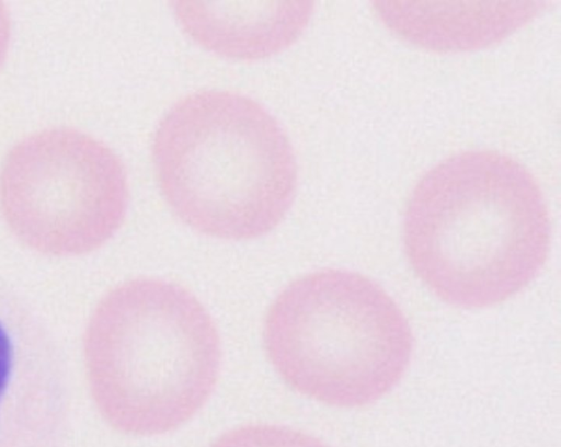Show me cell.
Returning <instances> with one entry per match:
<instances>
[{
    "label": "cell",
    "mask_w": 561,
    "mask_h": 447,
    "mask_svg": "<svg viewBox=\"0 0 561 447\" xmlns=\"http://www.w3.org/2000/svg\"><path fill=\"white\" fill-rule=\"evenodd\" d=\"M551 222L542 191L517 160L468 150L428 170L404 211L403 243L416 276L463 308L501 303L545 264Z\"/></svg>",
    "instance_id": "cell-1"
},
{
    "label": "cell",
    "mask_w": 561,
    "mask_h": 447,
    "mask_svg": "<svg viewBox=\"0 0 561 447\" xmlns=\"http://www.w3.org/2000/svg\"><path fill=\"white\" fill-rule=\"evenodd\" d=\"M152 160L172 211L211 237H261L295 196L289 139L263 106L234 92L201 91L173 105L156 130Z\"/></svg>",
    "instance_id": "cell-2"
},
{
    "label": "cell",
    "mask_w": 561,
    "mask_h": 447,
    "mask_svg": "<svg viewBox=\"0 0 561 447\" xmlns=\"http://www.w3.org/2000/svg\"><path fill=\"white\" fill-rule=\"evenodd\" d=\"M95 403L115 429L137 436L173 431L207 401L220 341L199 300L184 287L140 277L110 291L87 337Z\"/></svg>",
    "instance_id": "cell-3"
},
{
    "label": "cell",
    "mask_w": 561,
    "mask_h": 447,
    "mask_svg": "<svg viewBox=\"0 0 561 447\" xmlns=\"http://www.w3.org/2000/svg\"><path fill=\"white\" fill-rule=\"evenodd\" d=\"M263 343L291 389L328 405L356 408L401 379L413 337L401 309L377 283L323 270L278 294L265 316Z\"/></svg>",
    "instance_id": "cell-4"
},
{
    "label": "cell",
    "mask_w": 561,
    "mask_h": 447,
    "mask_svg": "<svg viewBox=\"0 0 561 447\" xmlns=\"http://www.w3.org/2000/svg\"><path fill=\"white\" fill-rule=\"evenodd\" d=\"M128 187L106 145L69 128L47 129L15 145L0 171V205L12 230L50 252H87L121 226Z\"/></svg>",
    "instance_id": "cell-5"
},
{
    "label": "cell",
    "mask_w": 561,
    "mask_h": 447,
    "mask_svg": "<svg viewBox=\"0 0 561 447\" xmlns=\"http://www.w3.org/2000/svg\"><path fill=\"white\" fill-rule=\"evenodd\" d=\"M545 2L377 1L373 10L389 31L423 49L454 53L488 47L531 21Z\"/></svg>",
    "instance_id": "cell-6"
},
{
    "label": "cell",
    "mask_w": 561,
    "mask_h": 447,
    "mask_svg": "<svg viewBox=\"0 0 561 447\" xmlns=\"http://www.w3.org/2000/svg\"><path fill=\"white\" fill-rule=\"evenodd\" d=\"M312 2H176L183 28L220 55L257 59L290 45L307 25Z\"/></svg>",
    "instance_id": "cell-7"
},
{
    "label": "cell",
    "mask_w": 561,
    "mask_h": 447,
    "mask_svg": "<svg viewBox=\"0 0 561 447\" xmlns=\"http://www.w3.org/2000/svg\"><path fill=\"white\" fill-rule=\"evenodd\" d=\"M209 447H329L319 438L285 426L256 424L227 432Z\"/></svg>",
    "instance_id": "cell-8"
},
{
    "label": "cell",
    "mask_w": 561,
    "mask_h": 447,
    "mask_svg": "<svg viewBox=\"0 0 561 447\" xmlns=\"http://www.w3.org/2000/svg\"><path fill=\"white\" fill-rule=\"evenodd\" d=\"M10 37V16L8 9L0 1V65L4 59Z\"/></svg>",
    "instance_id": "cell-9"
}]
</instances>
